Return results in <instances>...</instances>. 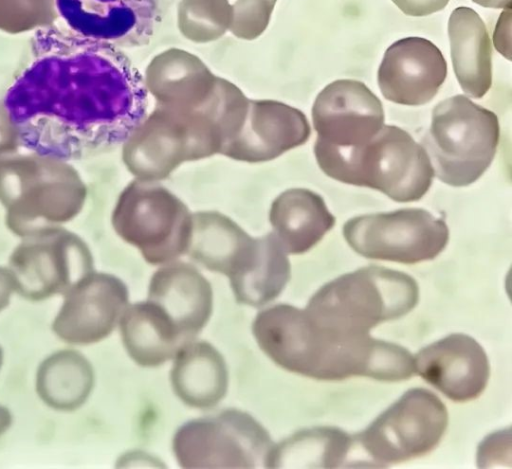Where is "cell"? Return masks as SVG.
Instances as JSON below:
<instances>
[{
    "label": "cell",
    "mask_w": 512,
    "mask_h": 469,
    "mask_svg": "<svg viewBox=\"0 0 512 469\" xmlns=\"http://www.w3.org/2000/svg\"><path fill=\"white\" fill-rule=\"evenodd\" d=\"M384 120L382 102L363 82L335 80L312 106L314 145L336 150L360 147L381 130Z\"/></svg>",
    "instance_id": "4fadbf2b"
},
{
    "label": "cell",
    "mask_w": 512,
    "mask_h": 469,
    "mask_svg": "<svg viewBox=\"0 0 512 469\" xmlns=\"http://www.w3.org/2000/svg\"><path fill=\"white\" fill-rule=\"evenodd\" d=\"M178 27L193 42L218 39L232 23L228 0H181L178 6Z\"/></svg>",
    "instance_id": "83f0119b"
},
{
    "label": "cell",
    "mask_w": 512,
    "mask_h": 469,
    "mask_svg": "<svg viewBox=\"0 0 512 469\" xmlns=\"http://www.w3.org/2000/svg\"><path fill=\"white\" fill-rule=\"evenodd\" d=\"M2 364H3V350L2 348L0 347V369L2 367Z\"/></svg>",
    "instance_id": "8d00e7d4"
},
{
    "label": "cell",
    "mask_w": 512,
    "mask_h": 469,
    "mask_svg": "<svg viewBox=\"0 0 512 469\" xmlns=\"http://www.w3.org/2000/svg\"><path fill=\"white\" fill-rule=\"evenodd\" d=\"M8 269L17 294L30 301H42L64 295L94 270V260L79 235L60 227L22 238L9 257Z\"/></svg>",
    "instance_id": "7c38bea8"
},
{
    "label": "cell",
    "mask_w": 512,
    "mask_h": 469,
    "mask_svg": "<svg viewBox=\"0 0 512 469\" xmlns=\"http://www.w3.org/2000/svg\"><path fill=\"white\" fill-rule=\"evenodd\" d=\"M58 64L28 72L3 101L20 147L70 161L123 144L145 118V85L117 65Z\"/></svg>",
    "instance_id": "6da1fadb"
},
{
    "label": "cell",
    "mask_w": 512,
    "mask_h": 469,
    "mask_svg": "<svg viewBox=\"0 0 512 469\" xmlns=\"http://www.w3.org/2000/svg\"><path fill=\"white\" fill-rule=\"evenodd\" d=\"M91 363L80 352L64 349L52 353L39 365L36 391L50 408L74 411L88 399L94 387Z\"/></svg>",
    "instance_id": "484cf974"
},
{
    "label": "cell",
    "mask_w": 512,
    "mask_h": 469,
    "mask_svg": "<svg viewBox=\"0 0 512 469\" xmlns=\"http://www.w3.org/2000/svg\"><path fill=\"white\" fill-rule=\"evenodd\" d=\"M310 134L301 110L276 100H249L241 130L221 155L247 163L266 162L305 144Z\"/></svg>",
    "instance_id": "2e32d148"
},
{
    "label": "cell",
    "mask_w": 512,
    "mask_h": 469,
    "mask_svg": "<svg viewBox=\"0 0 512 469\" xmlns=\"http://www.w3.org/2000/svg\"><path fill=\"white\" fill-rule=\"evenodd\" d=\"M314 155L330 178L380 191L396 202L421 199L435 176L423 145L395 125H384L357 148L336 150L314 145Z\"/></svg>",
    "instance_id": "277c9868"
},
{
    "label": "cell",
    "mask_w": 512,
    "mask_h": 469,
    "mask_svg": "<svg viewBox=\"0 0 512 469\" xmlns=\"http://www.w3.org/2000/svg\"><path fill=\"white\" fill-rule=\"evenodd\" d=\"M451 60L464 93L482 98L492 85V44L487 27L470 7L454 9L448 21Z\"/></svg>",
    "instance_id": "7402d4cb"
},
{
    "label": "cell",
    "mask_w": 512,
    "mask_h": 469,
    "mask_svg": "<svg viewBox=\"0 0 512 469\" xmlns=\"http://www.w3.org/2000/svg\"><path fill=\"white\" fill-rule=\"evenodd\" d=\"M269 222L287 254H303L330 231L336 218L322 196L307 188H291L272 202Z\"/></svg>",
    "instance_id": "44dd1931"
},
{
    "label": "cell",
    "mask_w": 512,
    "mask_h": 469,
    "mask_svg": "<svg viewBox=\"0 0 512 469\" xmlns=\"http://www.w3.org/2000/svg\"><path fill=\"white\" fill-rule=\"evenodd\" d=\"M217 78L194 54L171 48L150 61L145 71V87L158 106L192 111L210 97Z\"/></svg>",
    "instance_id": "ffe728a7"
},
{
    "label": "cell",
    "mask_w": 512,
    "mask_h": 469,
    "mask_svg": "<svg viewBox=\"0 0 512 469\" xmlns=\"http://www.w3.org/2000/svg\"><path fill=\"white\" fill-rule=\"evenodd\" d=\"M277 0H228L232 10L230 31L254 39L266 29Z\"/></svg>",
    "instance_id": "f546056e"
},
{
    "label": "cell",
    "mask_w": 512,
    "mask_h": 469,
    "mask_svg": "<svg viewBox=\"0 0 512 469\" xmlns=\"http://www.w3.org/2000/svg\"><path fill=\"white\" fill-rule=\"evenodd\" d=\"M365 464L354 435L336 427L298 431L274 444L268 468H341Z\"/></svg>",
    "instance_id": "d4e9b609"
},
{
    "label": "cell",
    "mask_w": 512,
    "mask_h": 469,
    "mask_svg": "<svg viewBox=\"0 0 512 469\" xmlns=\"http://www.w3.org/2000/svg\"><path fill=\"white\" fill-rule=\"evenodd\" d=\"M12 423V416L10 411L0 405V435L4 434Z\"/></svg>",
    "instance_id": "e575fe53"
},
{
    "label": "cell",
    "mask_w": 512,
    "mask_h": 469,
    "mask_svg": "<svg viewBox=\"0 0 512 469\" xmlns=\"http://www.w3.org/2000/svg\"><path fill=\"white\" fill-rule=\"evenodd\" d=\"M474 3L494 9H508L512 8V0H472Z\"/></svg>",
    "instance_id": "836d02e7"
},
{
    "label": "cell",
    "mask_w": 512,
    "mask_h": 469,
    "mask_svg": "<svg viewBox=\"0 0 512 469\" xmlns=\"http://www.w3.org/2000/svg\"><path fill=\"white\" fill-rule=\"evenodd\" d=\"M54 0H0V30L22 33L51 23Z\"/></svg>",
    "instance_id": "f1b7e54d"
},
{
    "label": "cell",
    "mask_w": 512,
    "mask_h": 469,
    "mask_svg": "<svg viewBox=\"0 0 512 469\" xmlns=\"http://www.w3.org/2000/svg\"><path fill=\"white\" fill-rule=\"evenodd\" d=\"M448 426L444 403L425 388H412L382 412L355 440L368 466L384 467L431 452Z\"/></svg>",
    "instance_id": "30bf717a"
},
{
    "label": "cell",
    "mask_w": 512,
    "mask_h": 469,
    "mask_svg": "<svg viewBox=\"0 0 512 469\" xmlns=\"http://www.w3.org/2000/svg\"><path fill=\"white\" fill-rule=\"evenodd\" d=\"M224 144L220 128L204 111L157 105L124 141L122 160L136 179L158 182L184 162L221 154Z\"/></svg>",
    "instance_id": "8992f818"
},
{
    "label": "cell",
    "mask_w": 512,
    "mask_h": 469,
    "mask_svg": "<svg viewBox=\"0 0 512 469\" xmlns=\"http://www.w3.org/2000/svg\"><path fill=\"white\" fill-rule=\"evenodd\" d=\"M499 137L496 114L458 94L434 107L422 145L435 176L447 185L463 187L477 181L489 168Z\"/></svg>",
    "instance_id": "52a82bcc"
},
{
    "label": "cell",
    "mask_w": 512,
    "mask_h": 469,
    "mask_svg": "<svg viewBox=\"0 0 512 469\" xmlns=\"http://www.w3.org/2000/svg\"><path fill=\"white\" fill-rule=\"evenodd\" d=\"M16 152L15 144L0 133V155L10 154Z\"/></svg>",
    "instance_id": "d590c367"
},
{
    "label": "cell",
    "mask_w": 512,
    "mask_h": 469,
    "mask_svg": "<svg viewBox=\"0 0 512 469\" xmlns=\"http://www.w3.org/2000/svg\"><path fill=\"white\" fill-rule=\"evenodd\" d=\"M147 300L164 310L187 341L195 340L213 309L208 280L195 266L176 260L152 275Z\"/></svg>",
    "instance_id": "d6986e66"
},
{
    "label": "cell",
    "mask_w": 512,
    "mask_h": 469,
    "mask_svg": "<svg viewBox=\"0 0 512 469\" xmlns=\"http://www.w3.org/2000/svg\"><path fill=\"white\" fill-rule=\"evenodd\" d=\"M414 369L425 381L455 402H467L485 390L490 367L482 346L456 333L424 348L414 357Z\"/></svg>",
    "instance_id": "e0dca14e"
},
{
    "label": "cell",
    "mask_w": 512,
    "mask_h": 469,
    "mask_svg": "<svg viewBox=\"0 0 512 469\" xmlns=\"http://www.w3.org/2000/svg\"><path fill=\"white\" fill-rule=\"evenodd\" d=\"M260 257L251 272L231 287L239 304L252 307L264 306L284 290L291 277L287 253L273 232L261 237Z\"/></svg>",
    "instance_id": "4316f807"
},
{
    "label": "cell",
    "mask_w": 512,
    "mask_h": 469,
    "mask_svg": "<svg viewBox=\"0 0 512 469\" xmlns=\"http://www.w3.org/2000/svg\"><path fill=\"white\" fill-rule=\"evenodd\" d=\"M342 230L359 255L403 264L432 260L449 241L446 222L421 208L356 216Z\"/></svg>",
    "instance_id": "8fae6325"
},
{
    "label": "cell",
    "mask_w": 512,
    "mask_h": 469,
    "mask_svg": "<svg viewBox=\"0 0 512 469\" xmlns=\"http://www.w3.org/2000/svg\"><path fill=\"white\" fill-rule=\"evenodd\" d=\"M446 76V60L435 44L422 37H406L387 48L377 80L388 101L420 106L435 97Z\"/></svg>",
    "instance_id": "9a60e30c"
},
{
    "label": "cell",
    "mask_w": 512,
    "mask_h": 469,
    "mask_svg": "<svg viewBox=\"0 0 512 469\" xmlns=\"http://www.w3.org/2000/svg\"><path fill=\"white\" fill-rule=\"evenodd\" d=\"M450 0H392L406 15L413 17L428 16L443 10Z\"/></svg>",
    "instance_id": "4dcf8cb0"
},
{
    "label": "cell",
    "mask_w": 512,
    "mask_h": 469,
    "mask_svg": "<svg viewBox=\"0 0 512 469\" xmlns=\"http://www.w3.org/2000/svg\"><path fill=\"white\" fill-rule=\"evenodd\" d=\"M88 189L69 161L34 152L0 155L6 227L27 238L63 227L82 211Z\"/></svg>",
    "instance_id": "3957f363"
},
{
    "label": "cell",
    "mask_w": 512,
    "mask_h": 469,
    "mask_svg": "<svg viewBox=\"0 0 512 469\" xmlns=\"http://www.w3.org/2000/svg\"><path fill=\"white\" fill-rule=\"evenodd\" d=\"M259 348L281 368L318 380L354 376L401 381L415 373L414 357L404 347L320 327L304 309L277 304L260 311L252 324Z\"/></svg>",
    "instance_id": "7a4b0ae2"
},
{
    "label": "cell",
    "mask_w": 512,
    "mask_h": 469,
    "mask_svg": "<svg viewBox=\"0 0 512 469\" xmlns=\"http://www.w3.org/2000/svg\"><path fill=\"white\" fill-rule=\"evenodd\" d=\"M116 234L136 247L151 265H164L187 254L193 213L158 182L132 180L120 193L112 211Z\"/></svg>",
    "instance_id": "ba28073f"
},
{
    "label": "cell",
    "mask_w": 512,
    "mask_h": 469,
    "mask_svg": "<svg viewBox=\"0 0 512 469\" xmlns=\"http://www.w3.org/2000/svg\"><path fill=\"white\" fill-rule=\"evenodd\" d=\"M273 447L267 430L238 409L190 420L172 440L175 458L186 469L268 468Z\"/></svg>",
    "instance_id": "9c48e42d"
},
{
    "label": "cell",
    "mask_w": 512,
    "mask_h": 469,
    "mask_svg": "<svg viewBox=\"0 0 512 469\" xmlns=\"http://www.w3.org/2000/svg\"><path fill=\"white\" fill-rule=\"evenodd\" d=\"M261 247V237H251L228 216L210 210L193 213L187 254L204 268L227 276L231 287L251 272Z\"/></svg>",
    "instance_id": "ac0fdd59"
},
{
    "label": "cell",
    "mask_w": 512,
    "mask_h": 469,
    "mask_svg": "<svg viewBox=\"0 0 512 469\" xmlns=\"http://www.w3.org/2000/svg\"><path fill=\"white\" fill-rule=\"evenodd\" d=\"M170 381L174 393L184 404L210 409L227 393V365L221 353L210 343L192 340L176 353Z\"/></svg>",
    "instance_id": "603a6c76"
},
{
    "label": "cell",
    "mask_w": 512,
    "mask_h": 469,
    "mask_svg": "<svg viewBox=\"0 0 512 469\" xmlns=\"http://www.w3.org/2000/svg\"><path fill=\"white\" fill-rule=\"evenodd\" d=\"M419 287L408 274L369 265L323 285L304 311L316 325L345 334H367L376 325L409 313Z\"/></svg>",
    "instance_id": "5b68a950"
},
{
    "label": "cell",
    "mask_w": 512,
    "mask_h": 469,
    "mask_svg": "<svg viewBox=\"0 0 512 469\" xmlns=\"http://www.w3.org/2000/svg\"><path fill=\"white\" fill-rule=\"evenodd\" d=\"M123 345L142 367H157L175 357L187 341L157 304L151 301L127 305L120 320Z\"/></svg>",
    "instance_id": "cb8c5ba5"
},
{
    "label": "cell",
    "mask_w": 512,
    "mask_h": 469,
    "mask_svg": "<svg viewBox=\"0 0 512 469\" xmlns=\"http://www.w3.org/2000/svg\"><path fill=\"white\" fill-rule=\"evenodd\" d=\"M13 292H15L14 278L8 267L0 266V312L8 306Z\"/></svg>",
    "instance_id": "d6a6232c"
},
{
    "label": "cell",
    "mask_w": 512,
    "mask_h": 469,
    "mask_svg": "<svg viewBox=\"0 0 512 469\" xmlns=\"http://www.w3.org/2000/svg\"><path fill=\"white\" fill-rule=\"evenodd\" d=\"M511 8L500 14L493 33L494 46L508 60L511 59Z\"/></svg>",
    "instance_id": "1f68e13d"
},
{
    "label": "cell",
    "mask_w": 512,
    "mask_h": 469,
    "mask_svg": "<svg viewBox=\"0 0 512 469\" xmlns=\"http://www.w3.org/2000/svg\"><path fill=\"white\" fill-rule=\"evenodd\" d=\"M63 296L52 330L62 341L75 345L97 343L109 336L129 300L127 286L120 278L95 270Z\"/></svg>",
    "instance_id": "5bb4252c"
}]
</instances>
